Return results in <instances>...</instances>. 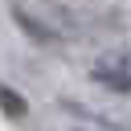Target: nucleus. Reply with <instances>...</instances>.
Listing matches in <instances>:
<instances>
[{
	"instance_id": "1",
	"label": "nucleus",
	"mask_w": 131,
	"mask_h": 131,
	"mask_svg": "<svg viewBox=\"0 0 131 131\" xmlns=\"http://www.w3.org/2000/svg\"><path fill=\"white\" fill-rule=\"evenodd\" d=\"M90 82L106 94H119V98H131V49H106L90 61Z\"/></svg>"
},
{
	"instance_id": "3",
	"label": "nucleus",
	"mask_w": 131,
	"mask_h": 131,
	"mask_svg": "<svg viewBox=\"0 0 131 131\" xmlns=\"http://www.w3.org/2000/svg\"><path fill=\"white\" fill-rule=\"evenodd\" d=\"M0 111H4V119H12V123H16V119H25V115H29V102H25V94H20L16 86H8V82H4V86H0Z\"/></svg>"
},
{
	"instance_id": "2",
	"label": "nucleus",
	"mask_w": 131,
	"mask_h": 131,
	"mask_svg": "<svg viewBox=\"0 0 131 131\" xmlns=\"http://www.w3.org/2000/svg\"><path fill=\"white\" fill-rule=\"evenodd\" d=\"M8 16H12V25H16L33 45H41V49H57V45H66V41H70V29H61L57 20L41 16L37 8H29V4H20V0H12V4H8Z\"/></svg>"
}]
</instances>
